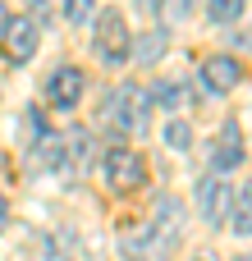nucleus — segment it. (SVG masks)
Returning <instances> with one entry per match:
<instances>
[{
    "label": "nucleus",
    "mask_w": 252,
    "mask_h": 261,
    "mask_svg": "<svg viewBox=\"0 0 252 261\" xmlns=\"http://www.w3.org/2000/svg\"><path fill=\"white\" fill-rule=\"evenodd\" d=\"M165 41H170V37H165V28H152L147 37H138V46H133L129 55H133V60H142V64H152L156 55H165Z\"/></svg>",
    "instance_id": "10"
},
{
    "label": "nucleus",
    "mask_w": 252,
    "mask_h": 261,
    "mask_svg": "<svg viewBox=\"0 0 252 261\" xmlns=\"http://www.w3.org/2000/svg\"><path fill=\"white\" fill-rule=\"evenodd\" d=\"M188 96H193V92H188V83H184V78H170V83H161V87L152 92V101H161L165 110H179V106H188Z\"/></svg>",
    "instance_id": "11"
},
{
    "label": "nucleus",
    "mask_w": 252,
    "mask_h": 261,
    "mask_svg": "<svg viewBox=\"0 0 252 261\" xmlns=\"http://www.w3.org/2000/svg\"><path fill=\"white\" fill-rule=\"evenodd\" d=\"M230 206H234V188L230 184H220V179H202L197 184V211H202L207 225H220L230 216Z\"/></svg>",
    "instance_id": "5"
},
{
    "label": "nucleus",
    "mask_w": 252,
    "mask_h": 261,
    "mask_svg": "<svg viewBox=\"0 0 252 261\" xmlns=\"http://www.w3.org/2000/svg\"><path fill=\"white\" fill-rule=\"evenodd\" d=\"M5 23H9V9L0 5V37H5Z\"/></svg>",
    "instance_id": "18"
},
{
    "label": "nucleus",
    "mask_w": 252,
    "mask_h": 261,
    "mask_svg": "<svg viewBox=\"0 0 252 261\" xmlns=\"http://www.w3.org/2000/svg\"><path fill=\"white\" fill-rule=\"evenodd\" d=\"M147 106H152V96H147L142 87L124 83V87H115V92L106 96V106H101V124L115 128V133H133V128L147 124Z\"/></svg>",
    "instance_id": "1"
},
{
    "label": "nucleus",
    "mask_w": 252,
    "mask_h": 261,
    "mask_svg": "<svg viewBox=\"0 0 252 261\" xmlns=\"http://www.w3.org/2000/svg\"><path fill=\"white\" fill-rule=\"evenodd\" d=\"M92 9H96V0H64V18L69 23H87Z\"/></svg>",
    "instance_id": "15"
},
{
    "label": "nucleus",
    "mask_w": 252,
    "mask_h": 261,
    "mask_svg": "<svg viewBox=\"0 0 252 261\" xmlns=\"http://www.w3.org/2000/svg\"><path fill=\"white\" fill-rule=\"evenodd\" d=\"M188 9H193V0H165V14L179 23V18H188Z\"/></svg>",
    "instance_id": "16"
},
{
    "label": "nucleus",
    "mask_w": 252,
    "mask_h": 261,
    "mask_svg": "<svg viewBox=\"0 0 252 261\" xmlns=\"http://www.w3.org/2000/svg\"><path fill=\"white\" fill-rule=\"evenodd\" d=\"M207 14L216 23H234V18H243V0H207Z\"/></svg>",
    "instance_id": "14"
},
{
    "label": "nucleus",
    "mask_w": 252,
    "mask_h": 261,
    "mask_svg": "<svg viewBox=\"0 0 252 261\" xmlns=\"http://www.w3.org/2000/svg\"><path fill=\"white\" fill-rule=\"evenodd\" d=\"M32 170H64V138L60 133H41L37 156H32Z\"/></svg>",
    "instance_id": "9"
},
{
    "label": "nucleus",
    "mask_w": 252,
    "mask_h": 261,
    "mask_svg": "<svg viewBox=\"0 0 252 261\" xmlns=\"http://www.w3.org/2000/svg\"><path fill=\"white\" fill-rule=\"evenodd\" d=\"M83 87H87V78H83L78 69H60V73L46 78V96H51V106H60V110H73L78 96H83Z\"/></svg>",
    "instance_id": "7"
},
{
    "label": "nucleus",
    "mask_w": 252,
    "mask_h": 261,
    "mask_svg": "<svg viewBox=\"0 0 252 261\" xmlns=\"http://www.w3.org/2000/svg\"><path fill=\"white\" fill-rule=\"evenodd\" d=\"M202 83H207V92H234L243 83V64L234 55H211L202 64Z\"/></svg>",
    "instance_id": "6"
},
{
    "label": "nucleus",
    "mask_w": 252,
    "mask_h": 261,
    "mask_svg": "<svg viewBox=\"0 0 252 261\" xmlns=\"http://www.w3.org/2000/svg\"><path fill=\"white\" fill-rule=\"evenodd\" d=\"M165 147H174V151H188V147H193L188 119H170V124H165Z\"/></svg>",
    "instance_id": "12"
},
{
    "label": "nucleus",
    "mask_w": 252,
    "mask_h": 261,
    "mask_svg": "<svg viewBox=\"0 0 252 261\" xmlns=\"http://www.w3.org/2000/svg\"><path fill=\"white\" fill-rule=\"evenodd\" d=\"M5 225H9V216H5V206H0V234H5Z\"/></svg>",
    "instance_id": "19"
},
{
    "label": "nucleus",
    "mask_w": 252,
    "mask_h": 261,
    "mask_svg": "<svg viewBox=\"0 0 252 261\" xmlns=\"http://www.w3.org/2000/svg\"><path fill=\"white\" fill-rule=\"evenodd\" d=\"M197 261H216V257H211V252H202V257H197Z\"/></svg>",
    "instance_id": "20"
},
{
    "label": "nucleus",
    "mask_w": 252,
    "mask_h": 261,
    "mask_svg": "<svg viewBox=\"0 0 252 261\" xmlns=\"http://www.w3.org/2000/svg\"><path fill=\"white\" fill-rule=\"evenodd\" d=\"M0 46L9 50V60H14V64L32 60V55H37V23H32L28 14H9V23H5V37H0Z\"/></svg>",
    "instance_id": "4"
},
{
    "label": "nucleus",
    "mask_w": 252,
    "mask_h": 261,
    "mask_svg": "<svg viewBox=\"0 0 252 261\" xmlns=\"http://www.w3.org/2000/svg\"><path fill=\"white\" fill-rule=\"evenodd\" d=\"M129 50H133V37H129L124 9L106 5V9L96 14V55H101L106 64H124V60H129Z\"/></svg>",
    "instance_id": "2"
},
{
    "label": "nucleus",
    "mask_w": 252,
    "mask_h": 261,
    "mask_svg": "<svg viewBox=\"0 0 252 261\" xmlns=\"http://www.w3.org/2000/svg\"><path fill=\"white\" fill-rule=\"evenodd\" d=\"M239 165H243V138H239V128H234V124H225L220 142L211 147V170L230 174V170H239Z\"/></svg>",
    "instance_id": "8"
},
{
    "label": "nucleus",
    "mask_w": 252,
    "mask_h": 261,
    "mask_svg": "<svg viewBox=\"0 0 252 261\" xmlns=\"http://www.w3.org/2000/svg\"><path fill=\"white\" fill-rule=\"evenodd\" d=\"M239 261H248V257H239Z\"/></svg>",
    "instance_id": "21"
},
{
    "label": "nucleus",
    "mask_w": 252,
    "mask_h": 261,
    "mask_svg": "<svg viewBox=\"0 0 252 261\" xmlns=\"http://www.w3.org/2000/svg\"><path fill=\"white\" fill-rule=\"evenodd\" d=\"M133 5H138V9H142V14H156V9H161V5H165V0H133Z\"/></svg>",
    "instance_id": "17"
},
{
    "label": "nucleus",
    "mask_w": 252,
    "mask_h": 261,
    "mask_svg": "<svg viewBox=\"0 0 252 261\" xmlns=\"http://www.w3.org/2000/svg\"><path fill=\"white\" fill-rule=\"evenodd\" d=\"M230 220H234V234H239V239H248V220H252V202H248V193H239V197H234V206H230Z\"/></svg>",
    "instance_id": "13"
},
{
    "label": "nucleus",
    "mask_w": 252,
    "mask_h": 261,
    "mask_svg": "<svg viewBox=\"0 0 252 261\" xmlns=\"http://www.w3.org/2000/svg\"><path fill=\"white\" fill-rule=\"evenodd\" d=\"M106 179H110V188L133 193V188H142V184H147V165H142V156H138V151L110 147V151H106Z\"/></svg>",
    "instance_id": "3"
}]
</instances>
